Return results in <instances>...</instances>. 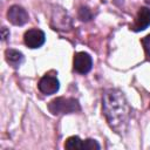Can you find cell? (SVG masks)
<instances>
[{"label": "cell", "mask_w": 150, "mask_h": 150, "mask_svg": "<svg viewBox=\"0 0 150 150\" xmlns=\"http://www.w3.org/2000/svg\"><path fill=\"white\" fill-rule=\"evenodd\" d=\"M103 111L109 125L116 132H123L127 128L130 108L122 91L109 89L103 94Z\"/></svg>", "instance_id": "obj_1"}, {"label": "cell", "mask_w": 150, "mask_h": 150, "mask_svg": "<svg viewBox=\"0 0 150 150\" xmlns=\"http://www.w3.org/2000/svg\"><path fill=\"white\" fill-rule=\"evenodd\" d=\"M48 109L53 115H60V114H70L79 111L80 104L77 100L70 98V97H57L49 102Z\"/></svg>", "instance_id": "obj_2"}, {"label": "cell", "mask_w": 150, "mask_h": 150, "mask_svg": "<svg viewBox=\"0 0 150 150\" xmlns=\"http://www.w3.org/2000/svg\"><path fill=\"white\" fill-rule=\"evenodd\" d=\"M23 40H25V43L29 48H39L45 43L46 35L41 29L33 28V29H29L25 33Z\"/></svg>", "instance_id": "obj_3"}, {"label": "cell", "mask_w": 150, "mask_h": 150, "mask_svg": "<svg viewBox=\"0 0 150 150\" xmlns=\"http://www.w3.org/2000/svg\"><path fill=\"white\" fill-rule=\"evenodd\" d=\"M93 66V60L91 56L88 53L80 52L76 53L74 56V69L75 71L80 74H87Z\"/></svg>", "instance_id": "obj_4"}, {"label": "cell", "mask_w": 150, "mask_h": 150, "mask_svg": "<svg viewBox=\"0 0 150 150\" xmlns=\"http://www.w3.org/2000/svg\"><path fill=\"white\" fill-rule=\"evenodd\" d=\"M7 18L13 25L22 26L28 21V13L22 7L18 6V5H14V6H11L8 8Z\"/></svg>", "instance_id": "obj_5"}, {"label": "cell", "mask_w": 150, "mask_h": 150, "mask_svg": "<svg viewBox=\"0 0 150 150\" xmlns=\"http://www.w3.org/2000/svg\"><path fill=\"white\" fill-rule=\"evenodd\" d=\"M59 81L55 76L52 75H45L39 81V89L45 95H53L59 90Z\"/></svg>", "instance_id": "obj_6"}, {"label": "cell", "mask_w": 150, "mask_h": 150, "mask_svg": "<svg viewBox=\"0 0 150 150\" xmlns=\"http://www.w3.org/2000/svg\"><path fill=\"white\" fill-rule=\"evenodd\" d=\"M149 26H150V8L141 7L132 25V29L135 32H141L148 28Z\"/></svg>", "instance_id": "obj_7"}, {"label": "cell", "mask_w": 150, "mask_h": 150, "mask_svg": "<svg viewBox=\"0 0 150 150\" xmlns=\"http://www.w3.org/2000/svg\"><path fill=\"white\" fill-rule=\"evenodd\" d=\"M5 57H6V61H7L11 66H13V67H15V68L19 67L20 63H21L22 60H23L22 54H21L20 52L15 50V49H7V50L5 52Z\"/></svg>", "instance_id": "obj_8"}, {"label": "cell", "mask_w": 150, "mask_h": 150, "mask_svg": "<svg viewBox=\"0 0 150 150\" xmlns=\"http://www.w3.org/2000/svg\"><path fill=\"white\" fill-rule=\"evenodd\" d=\"M64 148L68 150H83V141L77 136H71L67 138Z\"/></svg>", "instance_id": "obj_9"}, {"label": "cell", "mask_w": 150, "mask_h": 150, "mask_svg": "<svg viewBox=\"0 0 150 150\" xmlns=\"http://www.w3.org/2000/svg\"><path fill=\"white\" fill-rule=\"evenodd\" d=\"M100 149V144L91 138L84 139L83 141V150H98Z\"/></svg>", "instance_id": "obj_10"}, {"label": "cell", "mask_w": 150, "mask_h": 150, "mask_svg": "<svg viewBox=\"0 0 150 150\" xmlns=\"http://www.w3.org/2000/svg\"><path fill=\"white\" fill-rule=\"evenodd\" d=\"M79 15H80V19L81 20H90V18H91V14H90V12H89V9L87 8V7H81V9H80V13H79Z\"/></svg>", "instance_id": "obj_11"}, {"label": "cell", "mask_w": 150, "mask_h": 150, "mask_svg": "<svg viewBox=\"0 0 150 150\" xmlns=\"http://www.w3.org/2000/svg\"><path fill=\"white\" fill-rule=\"evenodd\" d=\"M142 43H143V46H144V49H145L148 56L150 57V34L146 35V36L142 40Z\"/></svg>", "instance_id": "obj_12"}, {"label": "cell", "mask_w": 150, "mask_h": 150, "mask_svg": "<svg viewBox=\"0 0 150 150\" xmlns=\"http://www.w3.org/2000/svg\"><path fill=\"white\" fill-rule=\"evenodd\" d=\"M1 32H2V40H6V39H7V36L9 35V33L7 32V29H6V27H2V29H1Z\"/></svg>", "instance_id": "obj_13"}]
</instances>
